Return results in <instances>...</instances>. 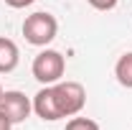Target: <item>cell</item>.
Returning <instances> with one entry per match:
<instances>
[{"label":"cell","instance_id":"52a82bcc","mask_svg":"<svg viewBox=\"0 0 132 130\" xmlns=\"http://www.w3.org/2000/svg\"><path fill=\"white\" fill-rule=\"evenodd\" d=\"M114 77H117V82L122 87L132 89V51L119 56V61L114 64Z\"/></svg>","mask_w":132,"mask_h":130},{"label":"cell","instance_id":"9c48e42d","mask_svg":"<svg viewBox=\"0 0 132 130\" xmlns=\"http://www.w3.org/2000/svg\"><path fill=\"white\" fill-rule=\"evenodd\" d=\"M92 8H97V10H112L117 5V0H86Z\"/></svg>","mask_w":132,"mask_h":130},{"label":"cell","instance_id":"8992f818","mask_svg":"<svg viewBox=\"0 0 132 130\" xmlns=\"http://www.w3.org/2000/svg\"><path fill=\"white\" fill-rule=\"evenodd\" d=\"M20 61V51H18L15 41L0 36V74H10Z\"/></svg>","mask_w":132,"mask_h":130},{"label":"cell","instance_id":"277c9868","mask_svg":"<svg viewBox=\"0 0 132 130\" xmlns=\"http://www.w3.org/2000/svg\"><path fill=\"white\" fill-rule=\"evenodd\" d=\"M33 110V102L23 92H18V89H8V92H3V97H0V112L5 115L13 125L15 122H23Z\"/></svg>","mask_w":132,"mask_h":130},{"label":"cell","instance_id":"ba28073f","mask_svg":"<svg viewBox=\"0 0 132 130\" xmlns=\"http://www.w3.org/2000/svg\"><path fill=\"white\" fill-rule=\"evenodd\" d=\"M66 130H99V125L89 117H71L66 122Z\"/></svg>","mask_w":132,"mask_h":130},{"label":"cell","instance_id":"3957f363","mask_svg":"<svg viewBox=\"0 0 132 130\" xmlns=\"http://www.w3.org/2000/svg\"><path fill=\"white\" fill-rule=\"evenodd\" d=\"M31 71L41 84H56V82H61V77H64V71H66V59L59 51L46 49L33 59Z\"/></svg>","mask_w":132,"mask_h":130},{"label":"cell","instance_id":"7a4b0ae2","mask_svg":"<svg viewBox=\"0 0 132 130\" xmlns=\"http://www.w3.org/2000/svg\"><path fill=\"white\" fill-rule=\"evenodd\" d=\"M56 31H59V20L46 10H38L23 20V36L33 46H48L56 38Z\"/></svg>","mask_w":132,"mask_h":130},{"label":"cell","instance_id":"30bf717a","mask_svg":"<svg viewBox=\"0 0 132 130\" xmlns=\"http://www.w3.org/2000/svg\"><path fill=\"white\" fill-rule=\"evenodd\" d=\"M10 8H28V5H33V0H5Z\"/></svg>","mask_w":132,"mask_h":130},{"label":"cell","instance_id":"7c38bea8","mask_svg":"<svg viewBox=\"0 0 132 130\" xmlns=\"http://www.w3.org/2000/svg\"><path fill=\"white\" fill-rule=\"evenodd\" d=\"M0 97H3V87H0Z\"/></svg>","mask_w":132,"mask_h":130},{"label":"cell","instance_id":"6da1fadb","mask_svg":"<svg viewBox=\"0 0 132 130\" xmlns=\"http://www.w3.org/2000/svg\"><path fill=\"white\" fill-rule=\"evenodd\" d=\"M51 89H53V99H56L61 117H74L84 110L86 89L79 82H56V84H51Z\"/></svg>","mask_w":132,"mask_h":130},{"label":"cell","instance_id":"8fae6325","mask_svg":"<svg viewBox=\"0 0 132 130\" xmlns=\"http://www.w3.org/2000/svg\"><path fill=\"white\" fill-rule=\"evenodd\" d=\"M10 128H13V122H10V120H8L5 115L0 112V130H10Z\"/></svg>","mask_w":132,"mask_h":130},{"label":"cell","instance_id":"5b68a950","mask_svg":"<svg viewBox=\"0 0 132 130\" xmlns=\"http://www.w3.org/2000/svg\"><path fill=\"white\" fill-rule=\"evenodd\" d=\"M33 110L36 115L41 117V120H61V115H59V107H56V99H53V89H51V84H46L36 97H33Z\"/></svg>","mask_w":132,"mask_h":130}]
</instances>
